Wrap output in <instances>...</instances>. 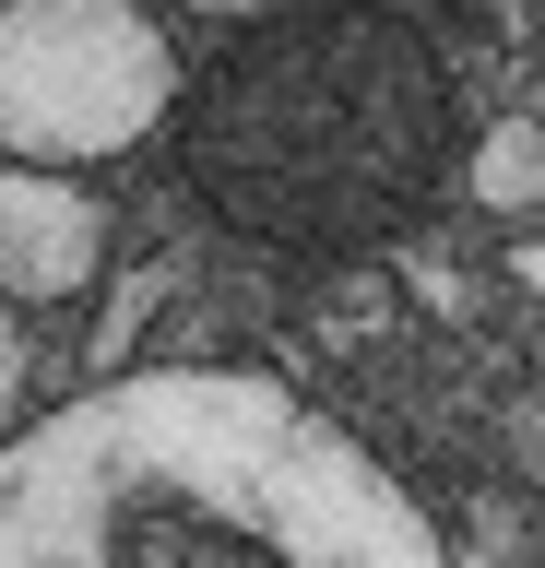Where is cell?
Returning <instances> with one entry per match:
<instances>
[{"label":"cell","instance_id":"1","mask_svg":"<svg viewBox=\"0 0 545 568\" xmlns=\"http://www.w3.org/2000/svg\"><path fill=\"white\" fill-rule=\"evenodd\" d=\"M0 568H451L392 462L261 367H143L0 438Z\"/></svg>","mask_w":545,"mask_h":568},{"label":"cell","instance_id":"2","mask_svg":"<svg viewBox=\"0 0 545 568\" xmlns=\"http://www.w3.org/2000/svg\"><path fill=\"white\" fill-rule=\"evenodd\" d=\"M179 131L202 202L238 237L344 261L427 202L438 142H451V83L415 24L296 0V12H261L179 95Z\"/></svg>","mask_w":545,"mask_h":568},{"label":"cell","instance_id":"3","mask_svg":"<svg viewBox=\"0 0 545 568\" xmlns=\"http://www.w3.org/2000/svg\"><path fill=\"white\" fill-rule=\"evenodd\" d=\"M190 71L154 0H0V154L119 166L179 119Z\"/></svg>","mask_w":545,"mask_h":568},{"label":"cell","instance_id":"4","mask_svg":"<svg viewBox=\"0 0 545 568\" xmlns=\"http://www.w3.org/2000/svg\"><path fill=\"white\" fill-rule=\"evenodd\" d=\"M108 202L83 190V166H24L0 154V296L12 308H72L108 284Z\"/></svg>","mask_w":545,"mask_h":568},{"label":"cell","instance_id":"5","mask_svg":"<svg viewBox=\"0 0 545 568\" xmlns=\"http://www.w3.org/2000/svg\"><path fill=\"white\" fill-rule=\"evenodd\" d=\"M463 190L486 213H509V225H522V213L545 202V119H522V106H509V119H486V131H474V154H463Z\"/></svg>","mask_w":545,"mask_h":568},{"label":"cell","instance_id":"6","mask_svg":"<svg viewBox=\"0 0 545 568\" xmlns=\"http://www.w3.org/2000/svg\"><path fill=\"white\" fill-rule=\"evenodd\" d=\"M37 415V308H12L0 296V438Z\"/></svg>","mask_w":545,"mask_h":568},{"label":"cell","instance_id":"7","mask_svg":"<svg viewBox=\"0 0 545 568\" xmlns=\"http://www.w3.org/2000/svg\"><path fill=\"white\" fill-rule=\"evenodd\" d=\"M154 12H214V24H261V12H296V0H154Z\"/></svg>","mask_w":545,"mask_h":568}]
</instances>
